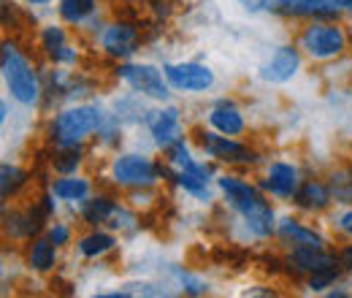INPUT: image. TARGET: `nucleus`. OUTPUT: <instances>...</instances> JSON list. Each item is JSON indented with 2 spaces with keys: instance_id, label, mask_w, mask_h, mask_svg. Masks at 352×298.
Masks as SVG:
<instances>
[{
  "instance_id": "1",
  "label": "nucleus",
  "mask_w": 352,
  "mask_h": 298,
  "mask_svg": "<svg viewBox=\"0 0 352 298\" xmlns=\"http://www.w3.org/2000/svg\"><path fill=\"white\" fill-rule=\"evenodd\" d=\"M222 193L228 195L230 206L247 220V225L258 233V236H268L274 231V212L265 204L263 198L258 195V190H252L250 184L233 179V176H222L220 179Z\"/></svg>"
},
{
  "instance_id": "2",
  "label": "nucleus",
  "mask_w": 352,
  "mask_h": 298,
  "mask_svg": "<svg viewBox=\"0 0 352 298\" xmlns=\"http://www.w3.org/2000/svg\"><path fill=\"white\" fill-rule=\"evenodd\" d=\"M3 79L8 92L25 103V106H33L38 100V82H36V74L30 71V65L25 63V57L11 46L6 43L3 46Z\"/></svg>"
},
{
  "instance_id": "3",
  "label": "nucleus",
  "mask_w": 352,
  "mask_h": 298,
  "mask_svg": "<svg viewBox=\"0 0 352 298\" xmlns=\"http://www.w3.org/2000/svg\"><path fill=\"white\" fill-rule=\"evenodd\" d=\"M98 125H100L98 109H92V106H76V109H68V111H63L57 117V123H54V138L63 147H76L87 133L98 130Z\"/></svg>"
},
{
  "instance_id": "4",
  "label": "nucleus",
  "mask_w": 352,
  "mask_h": 298,
  "mask_svg": "<svg viewBox=\"0 0 352 298\" xmlns=\"http://www.w3.org/2000/svg\"><path fill=\"white\" fill-rule=\"evenodd\" d=\"M301 43H304V49H307L311 57L328 60V57H336L344 49V36L333 25H311L307 33H304Z\"/></svg>"
},
{
  "instance_id": "5",
  "label": "nucleus",
  "mask_w": 352,
  "mask_h": 298,
  "mask_svg": "<svg viewBox=\"0 0 352 298\" xmlns=\"http://www.w3.org/2000/svg\"><path fill=\"white\" fill-rule=\"evenodd\" d=\"M166 79L171 87L184 89V92H201L214 85V76L206 65L198 63H179V65H166Z\"/></svg>"
},
{
  "instance_id": "6",
  "label": "nucleus",
  "mask_w": 352,
  "mask_h": 298,
  "mask_svg": "<svg viewBox=\"0 0 352 298\" xmlns=\"http://www.w3.org/2000/svg\"><path fill=\"white\" fill-rule=\"evenodd\" d=\"M263 8L287 17H336L342 6L336 0H265Z\"/></svg>"
},
{
  "instance_id": "7",
  "label": "nucleus",
  "mask_w": 352,
  "mask_h": 298,
  "mask_svg": "<svg viewBox=\"0 0 352 298\" xmlns=\"http://www.w3.org/2000/svg\"><path fill=\"white\" fill-rule=\"evenodd\" d=\"M120 76L138 92L149 95V98H157V100H166L168 98V89L163 85V76L157 68L152 65H122L120 68Z\"/></svg>"
},
{
  "instance_id": "8",
  "label": "nucleus",
  "mask_w": 352,
  "mask_h": 298,
  "mask_svg": "<svg viewBox=\"0 0 352 298\" xmlns=\"http://www.w3.org/2000/svg\"><path fill=\"white\" fill-rule=\"evenodd\" d=\"M111 171H114V179L120 184H152V179H155V166L141 155L117 158Z\"/></svg>"
},
{
  "instance_id": "9",
  "label": "nucleus",
  "mask_w": 352,
  "mask_h": 298,
  "mask_svg": "<svg viewBox=\"0 0 352 298\" xmlns=\"http://www.w3.org/2000/svg\"><path fill=\"white\" fill-rule=\"evenodd\" d=\"M298 71V52L290 49V46H282L263 68H261V79L265 82H274V85H282L287 79H293Z\"/></svg>"
},
{
  "instance_id": "10",
  "label": "nucleus",
  "mask_w": 352,
  "mask_h": 298,
  "mask_svg": "<svg viewBox=\"0 0 352 298\" xmlns=\"http://www.w3.org/2000/svg\"><path fill=\"white\" fill-rule=\"evenodd\" d=\"M201 144H204V149H206L212 158H220V160H230V163L255 160L247 147H241V144H236V141H230V138H225V136H217V133H206V136L201 138Z\"/></svg>"
},
{
  "instance_id": "11",
  "label": "nucleus",
  "mask_w": 352,
  "mask_h": 298,
  "mask_svg": "<svg viewBox=\"0 0 352 298\" xmlns=\"http://www.w3.org/2000/svg\"><path fill=\"white\" fill-rule=\"evenodd\" d=\"M290 260L301 271H309V274H336V260L325 255L320 247H298Z\"/></svg>"
},
{
  "instance_id": "12",
  "label": "nucleus",
  "mask_w": 352,
  "mask_h": 298,
  "mask_svg": "<svg viewBox=\"0 0 352 298\" xmlns=\"http://www.w3.org/2000/svg\"><path fill=\"white\" fill-rule=\"evenodd\" d=\"M149 130H152V136L160 147H171L174 141H179V111L176 109L157 111L149 120Z\"/></svg>"
},
{
  "instance_id": "13",
  "label": "nucleus",
  "mask_w": 352,
  "mask_h": 298,
  "mask_svg": "<svg viewBox=\"0 0 352 298\" xmlns=\"http://www.w3.org/2000/svg\"><path fill=\"white\" fill-rule=\"evenodd\" d=\"M135 30L131 25H114L103 33V46L109 54H117V57H128L135 52Z\"/></svg>"
},
{
  "instance_id": "14",
  "label": "nucleus",
  "mask_w": 352,
  "mask_h": 298,
  "mask_svg": "<svg viewBox=\"0 0 352 298\" xmlns=\"http://www.w3.org/2000/svg\"><path fill=\"white\" fill-rule=\"evenodd\" d=\"M296 184H298V173H296L293 166H287V163H274L271 166L268 182H265V187L271 193H276V195H293Z\"/></svg>"
},
{
  "instance_id": "15",
  "label": "nucleus",
  "mask_w": 352,
  "mask_h": 298,
  "mask_svg": "<svg viewBox=\"0 0 352 298\" xmlns=\"http://www.w3.org/2000/svg\"><path fill=\"white\" fill-rule=\"evenodd\" d=\"M212 125L225 133V136H236V133H241L244 130V120H241V114L230 106V103H220L214 111H212Z\"/></svg>"
},
{
  "instance_id": "16",
  "label": "nucleus",
  "mask_w": 352,
  "mask_h": 298,
  "mask_svg": "<svg viewBox=\"0 0 352 298\" xmlns=\"http://www.w3.org/2000/svg\"><path fill=\"white\" fill-rule=\"evenodd\" d=\"M279 233H282V239H293V244H298V247H322V239L314 231H307L304 225H298L293 220H285L279 225Z\"/></svg>"
},
{
  "instance_id": "17",
  "label": "nucleus",
  "mask_w": 352,
  "mask_h": 298,
  "mask_svg": "<svg viewBox=\"0 0 352 298\" xmlns=\"http://www.w3.org/2000/svg\"><path fill=\"white\" fill-rule=\"evenodd\" d=\"M176 182H179L184 190H190L192 195H198V198H209V187H206V182H209V169L179 171V173H176Z\"/></svg>"
},
{
  "instance_id": "18",
  "label": "nucleus",
  "mask_w": 352,
  "mask_h": 298,
  "mask_svg": "<svg viewBox=\"0 0 352 298\" xmlns=\"http://www.w3.org/2000/svg\"><path fill=\"white\" fill-rule=\"evenodd\" d=\"M87 190L89 184L85 179H60L54 184V195L63 201H82V198H87Z\"/></svg>"
},
{
  "instance_id": "19",
  "label": "nucleus",
  "mask_w": 352,
  "mask_h": 298,
  "mask_svg": "<svg viewBox=\"0 0 352 298\" xmlns=\"http://www.w3.org/2000/svg\"><path fill=\"white\" fill-rule=\"evenodd\" d=\"M298 204L309 206V209H320L328 204V190L320 184V182H307L301 190H298Z\"/></svg>"
},
{
  "instance_id": "20",
  "label": "nucleus",
  "mask_w": 352,
  "mask_h": 298,
  "mask_svg": "<svg viewBox=\"0 0 352 298\" xmlns=\"http://www.w3.org/2000/svg\"><path fill=\"white\" fill-rule=\"evenodd\" d=\"M44 46L54 60H74V52H68L65 46V36L60 28H46L44 30Z\"/></svg>"
},
{
  "instance_id": "21",
  "label": "nucleus",
  "mask_w": 352,
  "mask_h": 298,
  "mask_svg": "<svg viewBox=\"0 0 352 298\" xmlns=\"http://www.w3.org/2000/svg\"><path fill=\"white\" fill-rule=\"evenodd\" d=\"M54 242L49 239V242H36L33 244V253H30V266H36L38 271H46V268H52L54 266V247H52Z\"/></svg>"
},
{
  "instance_id": "22",
  "label": "nucleus",
  "mask_w": 352,
  "mask_h": 298,
  "mask_svg": "<svg viewBox=\"0 0 352 298\" xmlns=\"http://www.w3.org/2000/svg\"><path fill=\"white\" fill-rule=\"evenodd\" d=\"M92 8H95V0H63V6H60L63 17L68 22H82L87 14H92Z\"/></svg>"
},
{
  "instance_id": "23",
  "label": "nucleus",
  "mask_w": 352,
  "mask_h": 298,
  "mask_svg": "<svg viewBox=\"0 0 352 298\" xmlns=\"http://www.w3.org/2000/svg\"><path fill=\"white\" fill-rule=\"evenodd\" d=\"M82 253L87 257H95V255H103L106 250H111L114 247V239L109 236V233H92L87 239H82Z\"/></svg>"
},
{
  "instance_id": "24",
  "label": "nucleus",
  "mask_w": 352,
  "mask_h": 298,
  "mask_svg": "<svg viewBox=\"0 0 352 298\" xmlns=\"http://www.w3.org/2000/svg\"><path fill=\"white\" fill-rule=\"evenodd\" d=\"M114 212L117 209H114V204L109 198H95V201H87V206H85L87 222H106Z\"/></svg>"
},
{
  "instance_id": "25",
  "label": "nucleus",
  "mask_w": 352,
  "mask_h": 298,
  "mask_svg": "<svg viewBox=\"0 0 352 298\" xmlns=\"http://www.w3.org/2000/svg\"><path fill=\"white\" fill-rule=\"evenodd\" d=\"M0 176H3V198H8V195L22 184V179H25V173L19 169H14V166H3V169H0Z\"/></svg>"
},
{
  "instance_id": "26",
  "label": "nucleus",
  "mask_w": 352,
  "mask_h": 298,
  "mask_svg": "<svg viewBox=\"0 0 352 298\" xmlns=\"http://www.w3.org/2000/svg\"><path fill=\"white\" fill-rule=\"evenodd\" d=\"M54 166H57V171H63V173L74 171L79 166V149H76V147H68V149L54 160Z\"/></svg>"
},
{
  "instance_id": "27",
  "label": "nucleus",
  "mask_w": 352,
  "mask_h": 298,
  "mask_svg": "<svg viewBox=\"0 0 352 298\" xmlns=\"http://www.w3.org/2000/svg\"><path fill=\"white\" fill-rule=\"evenodd\" d=\"M49 239H52L54 244H65V242H68V228H63V225H54V228L49 231Z\"/></svg>"
},
{
  "instance_id": "28",
  "label": "nucleus",
  "mask_w": 352,
  "mask_h": 298,
  "mask_svg": "<svg viewBox=\"0 0 352 298\" xmlns=\"http://www.w3.org/2000/svg\"><path fill=\"white\" fill-rule=\"evenodd\" d=\"M339 225H342V231H344V233H350V236H352V209L347 214H342Z\"/></svg>"
},
{
  "instance_id": "29",
  "label": "nucleus",
  "mask_w": 352,
  "mask_h": 298,
  "mask_svg": "<svg viewBox=\"0 0 352 298\" xmlns=\"http://www.w3.org/2000/svg\"><path fill=\"white\" fill-rule=\"evenodd\" d=\"M241 3H244V6L250 8V11H258V8H263L265 0H241Z\"/></svg>"
},
{
  "instance_id": "30",
  "label": "nucleus",
  "mask_w": 352,
  "mask_h": 298,
  "mask_svg": "<svg viewBox=\"0 0 352 298\" xmlns=\"http://www.w3.org/2000/svg\"><path fill=\"white\" fill-rule=\"evenodd\" d=\"M339 6H344V8H352V0H336Z\"/></svg>"
},
{
  "instance_id": "31",
  "label": "nucleus",
  "mask_w": 352,
  "mask_h": 298,
  "mask_svg": "<svg viewBox=\"0 0 352 298\" xmlns=\"http://www.w3.org/2000/svg\"><path fill=\"white\" fill-rule=\"evenodd\" d=\"M347 266L352 268V250H347Z\"/></svg>"
},
{
  "instance_id": "32",
  "label": "nucleus",
  "mask_w": 352,
  "mask_h": 298,
  "mask_svg": "<svg viewBox=\"0 0 352 298\" xmlns=\"http://www.w3.org/2000/svg\"><path fill=\"white\" fill-rule=\"evenodd\" d=\"M28 3H33V6H38V3H49V0H28Z\"/></svg>"
}]
</instances>
